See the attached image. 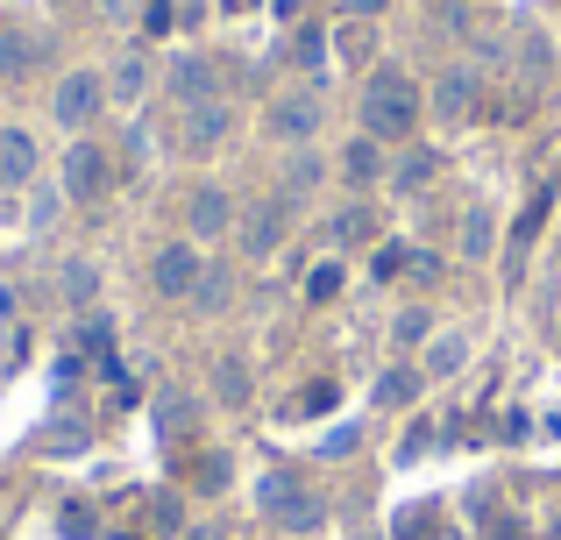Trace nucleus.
I'll return each instance as SVG.
<instances>
[{
	"mask_svg": "<svg viewBox=\"0 0 561 540\" xmlns=\"http://www.w3.org/2000/svg\"><path fill=\"white\" fill-rule=\"evenodd\" d=\"M420 107H426L420 85H412L398 65H383V71H370V85H363L356 122H363V136H370V142H383V150H391V142H405L412 128H420Z\"/></svg>",
	"mask_w": 561,
	"mask_h": 540,
	"instance_id": "nucleus-1",
	"label": "nucleus"
},
{
	"mask_svg": "<svg viewBox=\"0 0 561 540\" xmlns=\"http://www.w3.org/2000/svg\"><path fill=\"white\" fill-rule=\"evenodd\" d=\"M256 513L271 519L277 533H320L328 527V498H320L299 470H263L256 476Z\"/></svg>",
	"mask_w": 561,
	"mask_h": 540,
	"instance_id": "nucleus-2",
	"label": "nucleus"
},
{
	"mask_svg": "<svg viewBox=\"0 0 561 540\" xmlns=\"http://www.w3.org/2000/svg\"><path fill=\"white\" fill-rule=\"evenodd\" d=\"M328 128V100H320V85H299V93H277L271 107H263V136L285 142V150H306V142Z\"/></svg>",
	"mask_w": 561,
	"mask_h": 540,
	"instance_id": "nucleus-3",
	"label": "nucleus"
},
{
	"mask_svg": "<svg viewBox=\"0 0 561 540\" xmlns=\"http://www.w3.org/2000/svg\"><path fill=\"white\" fill-rule=\"evenodd\" d=\"M291 199H256V207H242V221H234V250H242V264H271L277 250L291 242Z\"/></svg>",
	"mask_w": 561,
	"mask_h": 540,
	"instance_id": "nucleus-4",
	"label": "nucleus"
},
{
	"mask_svg": "<svg viewBox=\"0 0 561 540\" xmlns=\"http://www.w3.org/2000/svg\"><path fill=\"white\" fill-rule=\"evenodd\" d=\"M100 107H107V79H100V71H85V65H79V71H65V79L50 85V122L65 128L71 142H79L85 128L100 122Z\"/></svg>",
	"mask_w": 561,
	"mask_h": 540,
	"instance_id": "nucleus-5",
	"label": "nucleus"
},
{
	"mask_svg": "<svg viewBox=\"0 0 561 540\" xmlns=\"http://www.w3.org/2000/svg\"><path fill=\"white\" fill-rule=\"evenodd\" d=\"M107 185H114V157L79 136L65 150V164H57V193H65L71 207H93V199H107Z\"/></svg>",
	"mask_w": 561,
	"mask_h": 540,
	"instance_id": "nucleus-6",
	"label": "nucleus"
},
{
	"mask_svg": "<svg viewBox=\"0 0 561 540\" xmlns=\"http://www.w3.org/2000/svg\"><path fill=\"white\" fill-rule=\"evenodd\" d=\"M199 271H206V250L179 235V242H164V250L150 256V291H157L164 306H185L192 285H199Z\"/></svg>",
	"mask_w": 561,
	"mask_h": 540,
	"instance_id": "nucleus-7",
	"label": "nucleus"
},
{
	"mask_svg": "<svg viewBox=\"0 0 561 540\" xmlns=\"http://www.w3.org/2000/svg\"><path fill=\"white\" fill-rule=\"evenodd\" d=\"M234 221H242V207H234L220 185H199V193L185 199V242H199V250H214V242H234Z\"/></svg>",
	"mask_w": 561,
	"mask_h": 540,
	"instance_id": "nucleus-8",
	"label": "nucleus"
},
{
	"mask_svg": "<svg viewBox=\"0 0 561 540\" xmlns=\"http://www.w3.org/2000/svg\"><path fill=\"white\" fill-rule=\"evenodd\" d=\"M164 93L179 100V114L185 107H206V100H220V65H214V57H199V50H179V57H171V71H164Z\"/></svg>",
	"mask_w": 561,
	"mask_h": 540,
	"instance_id": "nucleus-9",
	"label": "nucleus"
},
{
	"mask_svg": "<svg viewBox=\"0 0 561 540\" xmlns=\"http://www.w3.org/2000/svg\"><path fill=\"white\" fill-rule=\"evenodd\" d=\"M334 171H342V185L348 193H377L383 179H391V157H383V142H370V136H356V142H342V157H334Z\"/></svg>",
	"mask_w": 561,
	"mask_h": 540,
	"instance_id": "nucleus-10",
	"label": "nucleus"
},
{
	"mask_svg": "<svg viewBox=\"0 0 561 540\" xmlns=\"http://www.w3.org/2000/svg\"><path fill=\"white\" fill-rule=\"evenodd\" d=\"M426 100H434L440 122H469V114L483 107V79H477L469 65H448V71L434 79V93H426Z\"/></svg>",
	"mask_w": 561,
	"mask_h": 540,
	"instance_id": "nucleus-11",
	"label": "nucleus"
},
{
	"mask_svg": "<svg viewBox=\"0 0 561 540\" xmlns=\"http://www.w3.org/2000/svg\"><path fill=\"white\" fill-rule=\"evenodd\" d=\"M43 171V150L28 128H0V193H28Z\"/></svg>",
	"mask_w": 561,
	"mask_h": 540,
	"instance_id": "nucleus-12",
	"label": "nucleus"
},
{
	"mask_svg": "<svg viewBox=\"0 0 561 540\" xmlns=\"http://www.w3.org/2000/svg\"><path fill=\"white\" fill-rule=\"evenodd\" d=\"M228 122H234V114L220 107V100H206V107H185V114H179V150H185V157H214L220 142H228Z\"/></svg>",
	"mask_w": 561,
	"mask_h": 540,
	"instance_id": "nucleus-13",
	"label": "nucleus"
},
{
	"mask_svg": "<svg viewBox=\"0 0 561 540\" xmlns=\"http://www.w3.org/2000/svg\"><path fill=\"white\" fill-rule=\"evenodd\" d=\"M377 228H383V214L370 207V199H348V207L328 214V250L342 256V250H363V242L377 250Z\"/></svg>",
	"mask_w": 561,
	"mask_h": 540,
	"instance_id": "nucleus-14",
	"label": "nucleus"
},
{
	"mask_svg": "<svg viewBox=\"0 0 561 540\" xmlns=\"http://www.w3.org/2000/svg\"><path fill=\"white\" fill-rule=\"evenodd\" d=\"M320 185H328V157H320L313 142H306V150H291L285 164H277V199H291V207H299L306 193H320Z\"/></svg>",
	"mask_w": 561,
	"mask_h": 540,
	"instance_id": "nucleus-15",
	"label": "nucleus"
},
{
	"mask_svg": "<svg viewBox=\"0 0 561 540\" xmlns=\"http://www.w3.org/2000/svg\"><path fill=\"white\" fill-rule=\"evenodd\" d=\"M420 370H426V384H440V377H462V370H469V334L434 328V342L420 348Z\"/></svg>",
	"mask_w": 561,
	"mask_h": 540,
	"instance_id": "nucleus-16",
	"label": "nucleus"
},
{
	"mask_svg": "<svg viewBox=\"0 0 561 540\" xmlns=\"http://www.w3.org/2000/svg\"><path fill=\"white\" fill-rule=\"evenodd\" d=\"M420 391H426L420 363H391V370H377V405H383V413H412Z\"/></svg>",
	"mask_w": 561,
	"mask_h": 540,
	"instance_id": "nucleus-17",
	"label": "nucleus"
},
{
	"mask_svg": "<svg viewBox=\"0 0 561 540\" xmlns=\"http://www.w3.org/2000/svg\"><path fill=\"white\" fill-rule=\"evenodd\" d=\"M440 179V150H420V142H412V150H398V164H391V193H426V185Z\"/></svg>",
	"mask_w": 561,
	"mask_h": 540,
	"instance_id": "nucleus-18",
	"label": "nucleus"
},
{
	"mask_svg": "<svg viewBox=\"0 0 561 540\" xmlns=\"http://www.w3.org/2000/svg\"><path fill=\"white\" fill-rule=\"evenodd\" d=\"M36 65H43V43L28 36V28H0V79H8V85H22Z\"/></svg>",
	"mask_w": 561,
	"mask_h": 540,
	"instance_id": "nucleus-19",
	"label": "nucleus"
},
{
	"mask_svg": "<svg viewBox=\"0 0 561 540\" xmlns=\"http://www.w3.org/2000/svg\"><path fill=\"white\" fill-rule=\"evenodd\" d=\"M455 250H462L469 264H483V256L497 250V214H491V207H469L462 228H455Z\"/></svg>",
	"mask_w": 561,
	"mask_h": 540,
	"instance_id": "nucleus-20",
	"label": "nucleus"
},
{
	"mask_svg": "<svg viewBox=\"0 0 561 540\" xmlns=\"http://www.w3.org/2000/svg\"><path fill=\"white\" fill-rule=\"evenodd\" d=\"M206 384H214V399H220V405H234V413H242L249 391H256V384H249V363H242V356H214Z\"/></svg>",
	"mask_w": 561,
	"mask_h": 540,
	"instance_id": "nucleus-21",
	"label": "nucleus"
},
{
	"mask_svg": "<svg viewBox=\"0 0 561 540\" xmlns=\"http://www.w3.org/2000/svg\"><path fill=\"white\" fill-rule=\"evenodd\" d=\"M185 306H192V313H228V306H234V271L228 264H206Z\"/></svg>",
	"mask_w": 561,
	"mask_h": 540,
	"instance_id": "nucleus-22",
	"label": "nucleus"
},
{
	"mask_svg": "<svg viewBox=\"0 0 561 540\" xmlns=\"http://www.w3.org/2000/svg\"><path fill=\"white\" fill-rule=\"evenodd\" d=\"M342 291H348V264H342V256L328 250V256H320L313 271H306V306H334Z\"/></svg>",
	"mask_w": 561,
	"mask_h": 540,
	"instance_id": "nucleus-23",
	"label": "nucleus"
},
{
	"mask_svg": "<svg viewBox=\"0 0 561 540\" xmlns=\"http://www.w3.org/2000/svg\"><path fill=\"white\" fill-rule=\"evenodd\" d=\"M57 299H65V306H93V299H100V264L71 256V264L57 271Z\"/></svg>",
	"mask_w": 561,
	"mask_h": 540,
	"instance_id": "nucleus-24",
	"label": "nucleus"
},
{
	"mask_svg": "<svg viewBox=\"0 0 561 540\" xmlns=\"http://www.w3.org/2000/svg\"><path fill=\"white\" fill-rule=\"evenodd\" d=\"M142 85H150V65H142V57H122V65L107 71V107H136Z\"/></svg>",
	"mask_w": 561,
	"mask_h": 540,
	"instance_id": "nucleus-25",
	"label": "nucleus"
},
{
	"mask_svg": "<svg viewBox=\"0 0 561 540\" xmlns=\"http://www.w3.org/2000/svg\"><path fill=\"white\" fill-rule=\"evenodd\" d=\"M391 342L398 348H426L434 342V313H426V306H405V313L391 320Z\"/></svg>",
	"mask_w": 561,
	"mask_h": 540,
	"instance_id": "nucleus-26",
	"label": "nucleus"
},
{
	"mask_svg": "<svg viewBox=\"0 0 561 540\" xmlns=\"http://www.w3.org/2000/svg\"><path fill=\"white\" fill-rule=\"evenodd\" d=\"M405 264H412L405 242H377V250H370V277H377V285H398V277H405Z\"/></svg>",
	"mask_w": 561,
	"mask_h": 540,
	"instance_id": "nucleus-27",
	"label": "nucleus"
},
{
	"mask_svg": "<svg viewBox=\"0 0 561 540\" xmlns=\"http://www.w3.org/2000/svg\"><path fill=\"white\" fill-rule=\"evenodd\" d=\"M107 342H114V320L107 313H85L79 328H71V348H85V356H107Z\"/></svg>",
	"mask_w": 561,
	"mask_h": 540,
	"instance_id": "nucleus-28",
	"label": "nucleus"
},
{
	"mask_svg": "<svg viewBox=\"0 0 561 540\" xmlns=\"http://www.w3.org/2000/svg\"><path fill=\"white\" fill-rule=\"evenodd\" d=\"M157 434H171V441H179V434H192V399L164 391V399H157Z\"/></svg>",
	"mask_w": 561,
	"mask_h": 540,
	"instance_id": "nucleus-29",
	"label": "nucleus"
},
{
	"mask_svg": "<svg viewBox=\"0 0 561 540\" xmlns=\"http://www.w3.org/2000/svg\"><path fill=\"white\" fill-rule=\"evenodd\" d=\"M356 441H363V427H356V420H342V427H328V434H320V448H313V456L342 462V456H356Z\"/></svg>",
	"mask_w": 561,
	"mask_h": 540,
	"instance_id": "nucleus-30",
	"label": "nucleus"
},
{
	"mask_svg": "<svg viewBox=\"0 0 561 540\" xmlns=\"http://www.w3.org/2000/svg\"><path fill=\"white\" fill-rule=\"evenodd\" d=\"M426 441H434V420H412L405 441H398V462H420V456H426Z\"/></svg>",
	"mask_w": 561,
	"mask_h": 540,
	"instance_id": "nucleus-31",
	"label": "nucleus"
},
{
	"mask_svg": "<svg viewBox=\"0 0 561 540\" xmlns=\"http://www.w3.org/2000/svg\"><path fill=\"white\" fill-rule=\"evenodd\" d=\"M370 43H377L370 22H348V28H342V57H370Z\"/></svg>",
	"mask_w": 561,
	"mask_h": 540,
	"instance_id": "nucleus-32",
	"label": "nucleus"
},
{
	"mask_svg": "<svg viewBox=\"0 0 561 540\" xmlns=\"http://www.w3.org/2000/svg\"><path fill=\"white\" fill-rule=\"evenodd\" d=\"M50 448H57V456H79V448H85V427H79V420H71V427H50Z\"/></svg>",
	"mask_w": 561,
	"mask_h": 540,
	"instance_id": "nucleus-33",
	"label": "nucleus"
},
{
	"mask_svg": "<svg viewBox=\"0 0 561 540\" xmlns=\"http://www.w3.org/2000/svg\"><path fill=\"white\" fill-rule=\"evenodd\" d=\"M179 540H234L228 527H220V519H185V533Z\"/></svg>",
	"mask_w": 561,
	"mask_h": 540,
	"instance_id": "nucleus-34",
	"label": "nucleus"
},
{
	"mask_svg": "<svg viewBox=\"0 0 561 540\" xmlns=\"http://www.w3.org/2000/svg\"><path fill=\"white\" fill-rule=\"evenodd\" d=\"M342 14H348V22H377L383 0H342Z\"/></svg>",
	"mask_w": 561,
	"mask_h": 540,
	"instance_id": "nucleus-35",
	"label": "nucleus"
},
{
	"mask_svg": "<svg viewBox=\"0 0 561 540\" xmlns=\"http://www.w3.org/2000/svg\"><path fill=\"white\" fill-rule=\"evenodd\" d=\"M157 527H171V533H185V519H179V498H157Z\"/></svg>",
	"mask_w": 561,
	"mask_h": 540,
	"instance_id": "nucleus-36",
	"label": "nucleus"
},
{
	"mask_svg": "<svg viewBox=\"0 0 561 540\" xmlns=\"http://www.w3.org/2000/svg\"><path fill=\"white\" fill-rule=\"evenodd\" d=\"M128 8H136V0H100V14H114V22H122Z\"/></svg>",
	"mask_w": 561,
	"mask_h": 540,
	"instance_id": "nucleus-37",
	"label": "nucleus"
},
{
	"mask_svg": "<svg viewBox=\"0 0 561 540\" xmlns=\"http://www.w3.org/2000/svg\"><path fill=\"white\" fill-rule=\"evenodd\" d=\"M548 540H561V513H554V519H548Z\"/></svg>",
	"mask_w": 561,
	"mask_h": 540,
	"instance_id": "nucleus-38",
	"label": "nucleus"
},
{
	"mask_svg": "<svg viewBox=\"0 0 561 540\" xmlns=\"http://www.w3.org/2000/svg\"><path fill=\"white\" fill-rule=\"evenodd\" d=\"M434 540H462V533H434Z\"/></svg>",
	"mask_w": 561,
	"mask_h": 540,
	"instance_id": "nucleus-39",
	"label": "nucleus"
},
{
	"mask_svg": "<svg viewBox=\"0 0 561 540\" xmlns=\"http://www.w3.org/2000/svg\"><path fill=\"white\" fill-rule=\"evenodd\" d=\"M554 250H561V242H554Z\"/></svg>",
	"mask_w": 561,
	"mask_h": 540,
	"instance_id": "nucleus-40",
	"label": "nucleus"
}]
</instances>
